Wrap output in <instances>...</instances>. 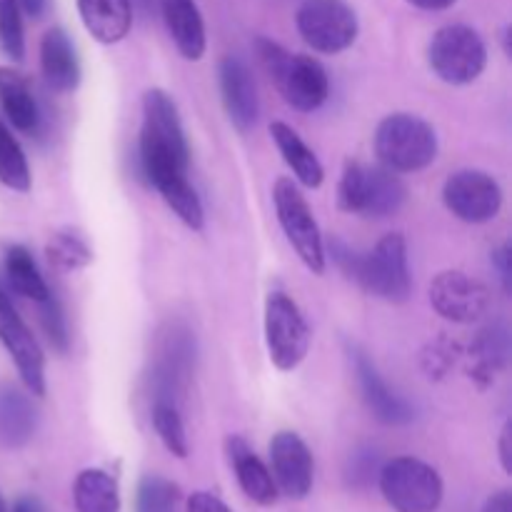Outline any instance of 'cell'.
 <instances>
[{"label": "cell", "mask_w": 512, "mask_h": 512, "mask_svg": "<svg viewBox=\"0 0 512 512\" xmlns=\"http://www.w3.org/2000/svg\"><path fill=\"white\" fill-rule=\"evenodd\" d=\"M140 165L148 180L163 173H188L190 145L180 123L178 105L160 88L145 90L143 95Z\"/></svg>", "instance_id": "1"}, {"label": "cell", "mask_w": 512, "mask_h": 512, "mask_svg": "<svg viewBox=\"0 0 512 512\" xmlns=\"http://www.w3.org/2000/svg\"><path fill=\"white\" fill-rule=\"evenodd\" d=\"M255 55L290 108L300 113H313L328 100V70L313 55L290 53L270 38L255 40Z\"/></svg>", "instance_id": "2"}, {"label": "cell", "mask_w": 512, "mask_h": 512, "mask_svg": "<svg viewBox=\"0 0 512 512\" xmlns=\"http://www.w3.org/2000/svg\"><path fill=\"white\" fill-rule=\"evenodd\" d=\"M375 155L393 173H418L438 158V133L418 115L393 113L375 128Z\"/></svg>", "instance_id": "3"}, {"label": "cell", "mask_w": 512, "mask_h": 512, "mask_svg": "<svg viewBox=\"0 0 512 512\" xmlns=\"http://www.w3.org/2000/svg\"><path fill=\"white\" fill-rule=\"evenodd\" d=\"M408 200V188L398 173L383 165L348 163L338 185L340 210L360 218H390Z\"/></svg>", "instance_id": "4"}, {"label": "cell", "mask_w": 512, "mask_h": 512, "mask_svg": "<svg viewBox=\"0 0 512 512\" xmlns=\"http://www.w3.org/2000/svg\"><path fill=\"white\" fill-rule=\"evenodd\" d=\"M378 485L395 512H435L445 495L438 470L410 455L383 463Z\"/></svg>", "instance_id": "5"}, {"label": "cell", "mask_w": 512, "mask_h": 512, "mask_svg": "<svg viewBox=\"0 0 512 512\" xmlns=\"http://www.w3.org/2000/svg\"><path fill=\"white\" fill-rule=\"evenodd\" d=\"M353 283H358L365 293L385 300V303H408L413 295V275H410L405 235H385L370 253H363Z\"/></svg>", "instance_id": "6"}, {"label": "cell", "mask_w": 512, "mask_h": 512, "mask_svg": "<svg viewBox=\"0 0 512 512\" xmlns=\"http://www.w3.org/2000/svg\"><path fill=\"white\" fill-rule=\"evenodd\" d=\"M430 70L448 85H470L488 65V48L470 25H445L428 45Z\"/></svg>", "instance_id": "7"}, {"label": "cell", "mask_w": 512, "mask_h": 512, "mask_svg": "<svg viewBox=\"0 0 512 512\" xmlns=\"http://www.w3.org/2000/svg\"><path fill=\"white\" fill-rule=\"evenodd\" d=\"M273 203L278 223L300 263L313 275L325 273V243L313 208L290 178H278L273 185Z\"/></svg>", "instance_id": "8"}, {"label": "cell", "mask_w": 512, "mask_h": 512, "mask_svg": "<svg viewBox=\"0 0 512 512\" xmlns=\"http://www.w3.org/2000/svg\"><path fill=\"white\" fill-rule=\"evenodd\" d=\"M195 370V338L183 323H170L160 330L150 370V393L163 403H183Z\"/></svg>", "instance_id": "9"}, {"label": "cell", "mask_w": 512, "mask_h": 512, "mask_svg": "<svg viewBox=\"0 0 512 512\" xmlns=\"http://www.w3.org/2000/svg\"><path fill=\"white\" fill-rule=\"evenodd\" d=\"M310 340V325L298 303L280 290L270 293L265 300V345L270 363L280 373H293L308 358Z\"/></svg>", "instance_id": "10"}, {"label": "cell", "mask_w": 512, "mask_h": 512, "mask_svg": "<svg viewBox=\"0 0 512 512\" xmlns=\"http://www.w3.org/2000/svg\"><path fill=\"white\" fill-rule=\"evenodd\" d=\"M295 25L305 43L325 55H338L358 40V13L345 0H303Z\"/></svg>", "instance_id": "11"}, {"label": "cell", "mask_w": 512, "mask_h": 512, "mask_svg": "<svg viewBox=\"0 0 512 512\" xmlns=\"http://www.w3.org/2000/svg\"><path fill=\"white\" fill-rule=\"evenodd\" d=\"M443 203L463 223L483 225L498 218L503 208V188L485 170H455L443 185Z\"/></svg>", "instance_id": "12"}, {"label": "cell", "mask_w": 512, "mask_h": 512, "mask_svg": "<svg viewBox=\"0 0 512 512\" xmlns=\"http://www.w3.org/2000/svg\"><path fill=\"white\" fill-rule=\"evenodd\" d=\"M0 345L8 350L10 360L18 368L25 390L35 398L45 395V355L38 340L30 333L25 320L15 310L13 300L0 285Z\"/></svg>", "instance_id": "13"}, {"label": "cell", "mask_w": 512, "mask_h": 512, "mask_svg": "<svg viewBox=\"0 0 512 512\" xmlns=\"http://www.w3.org/2000/svg\"><path fill=\"white\" fill-rule=\"evenodd\" d=\"M430 305L450 323H478L490 308V290L460 270H445L430 283Z\"/></svg>", "instance_id": "14"}, {"label": "cell", "mask_w": 512, "mask_h": 512, "mask_svg": "<svg viewBox=\"0 0 512 512\" xmlns=\"http://www.w3.org/2000/svg\"><path fill=\"white\" fill-rule=\"evenodd\" d=\"M270 473H273L278 493L288 495L293 500L308 498L313 490L315 463L313 453L293 430H280L270 440Z\"/></svg>", "instance_id": "15"}, {"label": "cell", "mask_w": 512, "mask_h": 512, "mask_svg": "<svg viewBox=\"0 0 512 512\" xmlns=\"http://www.w3.org/2000/svg\"><path fill=\"white\" fill-rule=\"evenodd\" d=\"M350 363H353L355 378H358L360 393H363L365 405L373 413V418L383 425H408L415 420V408L403 398V395L395 393L385 378L380 375V370L375 368V363L370 360V355L365 350H360L358 345H350Z\"/></svg>", "instance_id": "16"}, {"label": "cell", "mask_w": 512, "mask_h": 512, "mask_svg": "<svg viewBox=\"0 0 512 512\" xmlns=\"http://www.w3.org/2000/svg\"><path fill=\"white\" fill-rule=\"evenodd\" d=\"M220 93H223V105L228 110V118L240 133H248L260 115L258 88L250 73L248 63L238 55H225L220 60Z\"/></svg>", "instance_id": "17"}, {"label": "cell", "mask_w": 512, "mask_h": 512, "mask_svg": "<svg viewBox=\"0 0 512 512\" xmlns=\"http://www.w3.org/2000/svg\"><path fill=\"white\" fill-rule=\"evenodd\" d=\"M170 40L185 60H200L208 48L205 23L195 0H158Z\"/></svg>", "instance_id": "18"}, {"label": "cell", "mask_w": 512, "mask_h": 512, "mask_svg": "<svg viewBox=\"0 0 512 512\" xmlns=\"http://www.w3.org/2000/svg\"><path fill=\"white\" fill-rule=\"evenodd\" d=\"M225 450H228L230 465H233L240 490H243L253 503L265 505V508H268V505H275V500H278V485H275L273 473H270L268 465L250 450V445L245 443L240 435H230V438L225 440Z\"/></svg>", "instance_id": "19"}, {"label": "cell", "mask_w": 512, "mask_h": 512, "mask_svg": "<svg viewBox=\"0 0 512 512\" xmlns=\"http://www.w3.org/2000/svg\"><path fill=\"white\" fill-rule=\"evenodd\" d=\"M40 70L55 93H73L80 83V63L73 40L63 28H50L40 40Z\"/></svg>", "instance_id": "20"}, {"label": "cell", "mask_w": 512, "mask_h": 512, "mask_svg": "<svg viewBox=\"0 0 512 512\" xmlns=\"http://www.w3.org/2000/svg\"><path fill=\"white\" fill-rule=\"evenodd\" d=\"M28 395L15 385L0 383V445L3 448H25L38 430V410Z\"/></svg>", "instance_id": "21"}, {"label": "cell", "mask_w": 512, "mask_h": 512, "mask_svg": "<svg viewBox=\"0 0 512 512\" xmlns=\"http://www.w3.org/2000/svg\"><path fill=\"white\" fill-rule=\"evenodd\" d=\"M78 13L90 38L115 45L130 33L133 0H78Z\"/></svg>", "instance_id": "22"}, {"label": "cell", "mask_w": 512, "mask_h": 512, "mask_svg": "<svg viewBox=\"0 0 512 512\" xmlns=\"http://www.w3.org/2000/svg\"><path fill=\"white\" fill-rule=\"evenodd\" d=\"M270 135H273V143L283 155L285 165L293 170L295 180L310 190L320 188L325 180V168L315 150L300 138L298 130H293L283 120H275V123H270Z\"/></svg>", "instance_id": "23"}, {"label": "cell", "mask_w": 512, "mask_h": 512, "mask_svg": "<svg viewBox=\"0 0 512 512\" xmlns=\"http://www.w3.org/2000/svg\"><path fill=\"white\" fill-rule=\"evenodd\" d=\"M0 108L20 133L33 135L38 130L40 110L28 80L18 70L5 68V65H0Z\"/></svg>", "instance_id": "24"}, {"label": "cell", "mask_w": 512, "mask_h": 512, "mask_svg": "<svg viewBox=\"0 0 512 512\" xmlns=\"http://www.w3.org/2000/svg\"><path fill=\"white\" fill-rule=\"evenodd\" d=\"M150 185H155V190L160 193V198H163L165 203H168V208L178 215L180 223L188 225L190 230L205 228L203 203H200L193 183L188 180V173L158 175V178L150 180Z\"/></svg>", "instance_id": "25"}, {"label": "cell", "mask_w": 512, "mask_h": 512, "mask_svg": "<svg viewBox=\"0 0 512 512\" xmlns=\"http://www.w3.org/2000/svg\"><path fill=\"white\" fill-rule=\"evenodd\" d=\"M73 500L78 512H120V490L110 473L88 468L78 473L73 485Z\"/></svg>", "instance_id": "26"}, {"label": "cell", "mask_w": 512, "mask_h": 512, "mask_svg": "<svg viewBox=\"0 0 512 512\" xmlns=\"http://www.w3.org/2000/svg\"><path fill=\"white\" fill-rule=\"evenodd\" d=\"M5 275H8V283L13 285L15 293L33 300V303H43L50 295V288L43 275H40L38 263L23 245H10L5 250Z\"/></svg>", "instance_id": "27"}, {"label": "cell", "mask_w": 512, "mask_h": 512, "mask_svg": "<svg viewBox=\"0 0 512 512\" xmlns=\"http://www.w3.org/2000/svg\"><path fill=\"white\" fill-rule=\"evenodd\" d=\"M150 418H153V428L155 433H158L160 443L165 445V450L180 460L188 458L190 445L188 433H185L183 415H180V405L155 400L153 410H150Z\"/></svg>", "instance_id": "28"}, {"label": "cell", "mask_w": 512, "mask_h": 512, "mask_svg": "<svg viewBox=\"0 0 512 512\" xmlns=\"http://www.w3.org/2000/svg\"><path fill=\"white\" fill-rule=\"evenodd\" d=\"M45 255H48L50 265L60 270H80L93 263V250H90L88 240L70 228L50 235Z\"/></svg>", "instance_id": "29"}, {"label": "cell", "mask_w": 512, "mask_h": 512, "mask_svg": "<svg viewBox=\"0 0 512 512\" xmlns=\"http://www.w3.org/2000/svg\"><path fill=\"white\" fill-rule=\"evenodd\" d=\"M0 183L15 193H28L33 183L28 158L3 123H0Z\"/></svg>", "instance_id": "30"}, {"label": "cell", "mask_w": 512, "mask_h": 512, "mask_svg": "<svg viewBox=\"0 0 512 512\" xmlns=\"http://www.w3.org/2000/svg\"><path fill=\"white\" fill-rule=\"evenodd\" d=\"M180 488L163 475H145L138 485L135 512H178Z\"/></svg>", "instance_id": "31"}, {"label": "cell", "mask_w": 512, "mask_h": 512, "mask_svg": "<svg viewBox=\"0 0 512 512\" xmlns=\"http://www.w3.org/2000/svg\"><path fill=\"white\" fill-rule=\"evenodd\" d=\"M0 48L8 58L23 60L25 33L18 0H0Z\"/></svg>", "instance_id": "32"}, {"label": "cell", "mask_w": 512, "mask_h": 512, "mask_svg": "<svg viewBox=\"0 0 512 512\" xmlns=\"http://www.w3.org/2000/svg\"><path fill=\"white\" fill-rule=\"evenodd\" d=\"M40 305V323H43L45 335H48V343L53 345V350L58 353H68L70 348V333H68V318H65V310L60 305V300L53 293L43 300Z\"/></svg>", "instance_id": "33"}, {"label": "cell", "mask_w": 512, "mask_h": 512, "mask_svg": "<svg viewBox=\"0 0 512 512\" xmlns=\"http://www.w3.org/2000/svg\"><path fill=\"white\" fill-rule=\"evenodd\" d=\"M510 353V343H508V330L503 325H493V328L483 330L478 340V363L480 368L485 370H495L500 365H505Z\"/></svg>", "instance_id": "34"}, {"label": "cell", "mask_w": 512, "mask_h": 512, "mask_svg": "<svg viewBox=\"0 0 512 512\" xmlns=\"http://www.w3.org/2000/svg\"><path fill=\"white\" fill-rule=\"evenodd\" d=\"M380 468H383V463H380L375 450L370 448L358 450V453L350 458V465H348L350 485H355V488H365V485H370L375 478H378Z\"/></svg>", "instance_id": "35"}, {"label": "cell", "mask_w": 512, "mask_h": 512, "mask_svg": "<svg viewBox=\"0 0 512 512\" xmlns=\"http://www.w3.org/2000/svg\"><path fill=\"white\" fill-rule=\"evenodd\" d=\"M185 512H233L218 495L213 493H193L185 505Z\"/></svg>", "instance_id": "36"}, {"label": "cell", "mask_w": 512, "mask_h": 512, "mask_svg": "<svg viewBox=\"0 0 512 512\" xmlns=\"http://www.w3.org/2000/svg\"><path fill=\"white\" fill-rule=\"evenodd\" d=\"M512 248L510 243H503L498 250L493 253V268L498 270L500 283H503L505 293H510V283H512Z\"/></svg>", "instance_id": "37"}, {"label": "cell", "mask_w": 512, "mask_h": 512, "mask_svg": "<svg viewBox=\"0 0 512 512\" xmlns=\"http://www.w3.org/2000/svg\"><path fill=\"white\" fill-rule=\"evenodd\" d=\"M483 512H512V493L510 490H500L485 500Z\"/></svg>", "instance_id": "38"}, {"label": "cell", "mask_w": 512, "mask_h": 512, "mask_svg": "<svg viewBox=\"0 0 512 512\" xmlns=\"http://www.w3.org/2000/svg\"><path fill=\"white\" fill-rule=\"evenodd\" d=\"M510 423H505L503 433H500V465L505 473H512V450H510Z\"/></svg>", "instance_id": "39"}, {"label": "cell", "mask_w": 512, "mask_h": 512, "mask_svg": "<svg viewBox=\"0 0 512 512\" xmlns=\"http://www.w3.org/2000/svg\"><path fill=\"white\" fill-rule=\"evenodd\" d=\"M18 5L20 13H25L33 20H40L45 15V10H48V0H18Z\"/></svg>", "instance_id": "40"}, {"label": "cell", "mask_w": 512, "mask_h": 512, "mask_svg": "<svg viewBox=\"0 0 512 512\" xmlns=\"http://www.w3.org/2000/svg\"><path fill=\"white\" fill-rule=\"evenodd\" d=\"M8 512H45V508L35 495H23V498L15 500L13 508H8Z\"/></svg>", "instance_id": "41"}, {"label": "cell", "mask_w": 512, "mask_h": 512, "mask_svg": "<svg viewBox=\"0 0 512 512\" xmlns=\"http://www.w3.org/2000/svg\"><path fill=\"white\" fill-rule=\"evenodd\" d=\"M408 3L415 5V8H420V10H430V13H435V10L453 8L458 0H408Z\"/></svg>", "instance_id": "42"}, {"label": "cell", "mask_w": 512, "mask_h": 512, "mask_svg": "<svg viewBox=\"0 0 512 512\" xmlns=\"http://www.w3.org/2000/svg\"><path fill=\"white\" fill-rule=\"evenodd\" d=\"M0 512H8V503L3 500V495H0Z\"/></svg>", "instance_id": "43"}, {"label": "cell", "mask_w": 512, "mask_h": 512, "mask_svg": "<svg viewBox=\"0 0 512 512\" xmlns=\"http://www.w3.org/2000/svg\"><path fill=\"white\" fill-rule=\"evenodd\" d=\"M140 5H143V8H150V3H153V0H138Z\"/></svg>", "instance_id": "44"}]
</instances>
